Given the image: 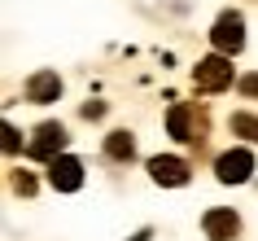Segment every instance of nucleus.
Wrapping results in <instances>:
<instances>
[{
  "mask_svg": "<svg viewBox=\"0 0 258 241\" xmlns=\"http://www.w3.org/2000/svg\"><path fill=\"white\" fill-rule=\"evenodd\" d=\"M206 237L210 241H232L236 237V228H241V219H236V215L232 211H206Z\"/></svg>",
  "mask_w": 258,
  "mask_h": 241,
  "instance_id": "0eeeda50",
  "label": "nucleus"
},
{
  "mask_svg": "<svg viewBox=\"0 0 258 241\" xmlns=\"http://www.w3.org/2000/svg\"><path fill=\"white\" fill-rule=\"evenodd\" d=\"M5 149H9V154H14V149H18V132H14V127H9V123H5Z\"/></svg>",
  "mask_w": 258,
  "mask_h": 241,
  "instance_id": "2eb2a0df",
  "label": "nucleus"
},
{
  "mask_svg": "<svg viewBox=\"0 0 258 241\" xmlns=\"http://www.w3.org/2000/svg\"><path fill=\"white\" fill-rule=\"evenodd\" d=\"M241 92L245 97H258V75H245V79H241Z\"/></svg>",
  "mask_w": 258,
  "mask_h": 241,
  "instance_id": "ddd939ff",
  "label": "nucleus"
},
{
  "mask_svg": "<svg viewBox=\"0 0 258 241\" xmlns=\"http://www.w3.org/2000/svg\"><path fill=\"white\" fill-rule=\"evenodd\" d=\"M166 127H171V136H175V140H202V136H197V127H192V110H188V106H171Z\"/></svg>",
  "mask_w": 258,
  "mask_h": 241,
  "instance_id": "1a4fd4ad",
  "label": "nucleus"
},
{
  "mask_svg": "<svg viewBox=\"0 0 258 241\" xmlns=\"http://www.w3.org/2000/svg\"><path fill=\"white\" fill-rule=\"evenodd\" d=\"M48 184L61 188V193H75V188L83 184V162L79 158H61V154H57V158L48 162Z\"/></svg>",
  "mask_w": 258,
  "mask_h": 241,
  "instance_id": "39448f33",
  "label": "nucleus"
},
{
  "mask_svg": "<svg viewBox=\"0 0 258 241\" xmlns=\"http://www.w3.org/2000/svg\"><path fill=\"white\" fill-rule=\"evenodd\" d=\"M14 188L18 193H35V180H31V175H14Z\"/></svg>",
  "mask_w": 258,
  "mask_h": 241,
  "instance_id": "f8f14e48",
  "label": "nucleus"
},
{
  "mask_svg": "<svg viewBox=\"0 0 258 241\" xmlns=\"http://www.w3.org/2000/svg\"><path fill=\"white\" fill-rule=\"evenodd\" d=\"M219 180L223 184H245L249 171H254V154L249 149H228V154H219Z\"/></svg>",
  "mask_w": 258,
  "mask_h": 241,
  "instance_id": "7ed1b4c3",
  "label": "nucleus"
},
{
  "mask_svg": "<svg viewBox=\"0 0 258 241\" xmlns=\"http://www.w3.org/2000/svg\"><path fill=\"white\" fill-rule=\"evenodd\" d=\"M149 175L158 180V184H188V162L184 158H153Z\"/></svg>",
  "mask_w": 258,
  "mask_h": 241,
  "instance_id": "423d86ee",
  "label": "nucleus"
},
{
  "mask_svg": "<svg viewBox=\"0 0 258 241\" xmlns=\"http://www.w3.org/2000/svg\"><path fill=\"white\" fill-rule=\"evenodd\" d=\"M105 154H109V158H118V162H127L132 154H136V145H132V136H127V132H109Z\"/></svg>",
  "mask_w": 258,
  "mask_h": 241,
  "instance_id": "9d476101",
  "label": "nucleus"
},
{
  "mask_svg": "<svg viewBox=\"0 0 258 241\" xmlns=\"http://www.w3.org/2000/svg\"><path fill=\"white\" fill-rule=\"evenodd\" d=\"M232 132H241V136H249V140H258V119L236 114V119H232Z\"/></svg>",
  "mask_w": 258,
  "mask_h": 241,
  "instance_id": "9b49d317",
  "label": "nucleus"
},
{
  "mask_svg": "<svg viewBox=\"0 0 258 241\" xmlns=\"http://www.w3.org/2000/svg\"><path fill=\"white\" fill-rule=\"evenodd\" d=\"M61 145H66V127L61 123H44L40 132H35V140H31V158H40V162H53L57 154H61Z\"/></svg>",
  "mask_w": 258,
  "mask_h": 241,
  "instance_id": "20e7f679",
  "label": "nucleus"
},
{
  "mask_svg": "<svg viewBox=\"0 0 258 241\" xmlns=\"http://www.w3.org/2000/svg\"><path fill=\"white\" fill-rule=\"evenodd\" d=\"M210 40H215L219 53H241L245 49V18L241 14H223L210 31Z\"/></svg>",
  "mask_w": 258,
  "mask_h": 241,
  "instance_id": "f03ea898",
  "label": "nucleus"
},
{
  "mask_svg": "<svg viewBox=\"0 0 258 241\" xmlns=\"http://www.w3.org/2000/svg\"><path fill=\"white\" fill-rule=\"evenodd\" d=\"M101 114H105V106H96V101H88V106H83V119H101Z\"/></svg>",
  "mask_w": 258,
  "mask_h": 241,
  "instance_id": "4468645a",
  "label": "nucleus"
},
{
  "mask_svg": "<svg viewBox=\"0 0 258 241\" xmlns=\"http://www.w3.org/2000/svg\"><path fill=\"white\" fill-rule=\"evenodd\" d=\"M27 97L31 101H57L61 97V79H57L53 70H40V75H31V83H27Z\"/></svg>",
  "mask_w": 258,
  "mask_h": 241,
  "instance_id": "6e6552de",
  "label": "nucleus"
},
{
  "mask_svg": "<svg viewBox=\"0 0 258 241\" xmlns=\"http://www.w3.org/2000/svg\"><path fill=\"white\" fill-rule=\"evenodd\" d=\"M192 83H197L202 92H223V88L232 83L228 53H219V57H206V62H197V70H192Z\"/></svg>",
  "mask_w": 258,
  "mask_h": 241,
  "instance_id": "f257e3e1",
  "label": "nucleus"
}]
</instances>
